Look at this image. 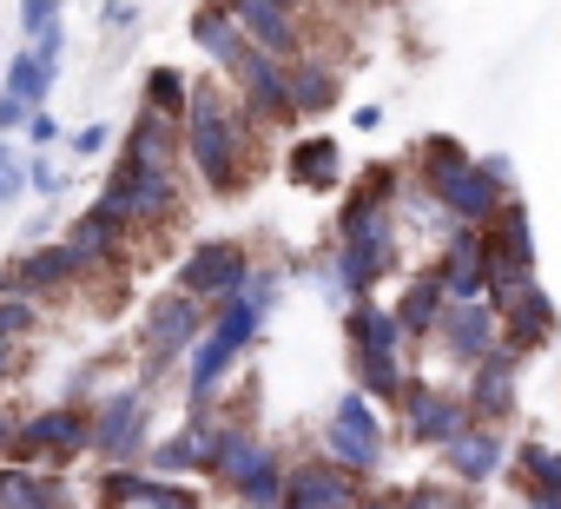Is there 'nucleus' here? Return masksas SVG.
I'll list each match as a JSON object with an SVG mask.
<instances>
[{
  "mask_svg": "<svg viewBox=\"0 0 561 509\" xmlns=\"http://www.w3.org/2000/svg\"><path fill=\"white\" fill-rule=\"evenodd\" d=\"M179 152L192 159V172L218 199H231V192L251 185V120L211 80H192V106L179 120Z\"/></svg>",
  "mask_w": 561,
  "mask_h": 509,
  "instance_id": "obj_1",
  "label": "nucleus"
},
{
  "mask_svg": "<svg viewBox=\"0 0 561 509\" xmlns=\"http://www.w3.org/2000/svg\"><path fill=\"white\" fill-rule=\"evenodd\" d=\"M257 331H264V312L238 292V298H225V305H211V318H205V338L185 351L192 364H185V404H192V417H205V404L225 391V377H231V364L257 344Z\"/></svg>",
  "mask_w": 561,
  "mask_h": 509,
  "instance_id": "obj_2",
  "label": "nucleus"
},
{
  "mask_svg": "<svg viewBox=\"0 0 561 509\" xmlns=\"http://www.w3.org/2000/svg\"><path fill=\"white\" fill-rule=\"evenodd\" d=\"M476 245H482V298L502 312L515 292L535 285V225H528V205L502 199V212L476 231Z\"/></svg>",
  "mask_w": 561,
  "mask_h": 509,
  "instance_id": "obj_3",
  "label": "nucleus"
},
{
  "mask_svg": "<svg viewBox=\"0 0 561 509\" xmlns=\"http://www.w3.org/2000/svg\"><path fill=\"white\" fill-rule=\"evenodd\" d=\"M93 212L119 218L126 231L133 225H172L179 218V179L172 172H126V166H113V179L100 185Z\"/></svg>",
  "mask_w": 561,
  "mask_h": 509,
  "instance_id": "obj_4",
  "label": "nucleus"
},
{
  "mask_svg": "<svg viewBox=\"0 0 561 509\" xmlns=\"http://www.w3.org/2000/svg\"><path fill=\"white\" fill-rule=\"evenodd\" d=\"M324 456L337 463V470H351L357 483L370 476V470H383V423H377V404L370 397H337V410H331V423H324Z\"/></svg>",
  "mask_w": 561,
  "mask_h": 509,
  "instance_id": "obj_5",
  "label": "nucleus"
},
{
  "mask_svg": "<svg viewBox=\"0 0 561 509\" xmlns=\"http://www.w3.org/2000/svg\"><path fill=\"white\" fill-rule=\"evenodd\" d=\"M225 73H231V87H238V113H244V120H257V126H291V120H298V113H291V67H285V60L244 47Z\"/></svg>",
  "mask_w": 561,
  "mask_h": 509,
  "instance_id": "obj_6",
  "label": "nucleus"
},
{
  "mask_svg": "<svg viewBox=\"0 0 561 509\" xmlns=\"http://www.w3.org/2000/svg\"><path fill=\"white\" fill-rule=\"evenodd\" d=\"M244 279H251L244 245H238V238H205V245L185 251V265H179V285H172V292H185V298H198V305L211 312V305L238 298Z\"/></svg>",
  "mask_w": 561,
  "mask_h": 509,
  "instance_id": "obj_7",
  "label": "nucleus"
},
{
  "mask_svg": "<svg viewBox=\"0 0 561 509\" xmlns=\"http://www.w3.org/2000/svg\"><path fill=\"white\" fill-rule=\"evenodd\" d=\"M397 410H403V430H410V443H423V450H443V443H456L476 417H469V404L456 397V391H436L430 377H410L403 384V397H397Z\"/></svg>",
  "mask_w": 561,
  "mask_h": 509,
  "instance_id": "obj_8",
  "label": "nucleus"
},
{
  "mask_svg": "<svg viewBox=\"0 0 561 509\" xmlns=\"http://www.w3.org/2000/svg\"><path fill=\"white\" fill-rule=\"evenodd\" d=\"M87 443H93V410H80V404H47V410L21 417L14 463H34V456H54V463H67V456H80Z\"/></svg>",
  "mask_w": 561,
  "mask_h": 509,
  "instance_id": "obj_9",
  "label": "nucleus"
},
{
  "mask_svg": "<svg viewBox=\"0 0 561 509\" xmlns=\"http://www.w3.org/2000/svg\"><path fill=\"white\" fill-rule=\"evenodd\" d=\"M198 338H205V305H198V298H185V292H159V298L146 305V318H139V344H146V358H152V364L185 358Z\"/></svg>",
  "mask_w": 561,
  "mask_h": 509,
  "instance_id": "obj_10",
  "label": "nucleus"
},
{
  "mask_svg": "<svg viewBox=\"0 0 561 509\" xmlns=\"http://www.w3.org/2000/svg\"><path fill=\"white\" fill-rule=\"evenodd\" d=\"M218 8L231 14V27L244 34V47L271 54V60H305V27L291 8H277V0H218Z\"/></svg>",
  "mask_w": 561,
  "mask_h": 509,
  "instance_id": "obj_11",
  "label": "nucleus"
},
{
  "mask_svg": "<svg viewBox=\"0 0 561 509\" xmlns=\"http://www.w3.org/2000/svg\"><path fill=\"white\" fill-rule=\"evenodd\" d=\"M87 450H100L106 456V470H126L133 456H146V391H113L100 410H93V443Z\"/></svg>",
  "mask_w": 561,
  "mask_h": 509,
  "instance_id": "obj_12",
  "label": "nucleus"
},
{
  "mask_svg": "<svg viewBox=\"0 0 561 509\" xmlns=\"http://www.w3.org/2000/svg\"><path fill=\"white\" fill-rule=\"evenodd\" d=\"M277 450L251 430V423H211L205 430V450H198V476H211V483H225V489H238L251 470H264Z\"/></svg>",
  "mask_w": 561,
  "mask_h": 509,
  "instance_id": "obj_13",
  "label": "nucleus"
},
{
  "mask_svg": "<svg viewBox=\"0 0 561 509\" xmlns=\"http://www.w3.org/2000/svg\"><path fill=\"white\" fill-rule=\"evenodd\" d=\"M462 404H469V417H476V423H489V430H495L502 417H515V404H522V358L495 344V351L469 371Z\"/></svg>",
  "mask_w": 561,
  "mask_h": 509,
  "instance_id": "obj_14",
  "label": "nucleus"
},
{
  "mask_svg": "<svg viewBox=\"0 0 561 509\" xmlns=\"http://www.w3.org/2000/svg\"><path fill=\"white\" fill-rule=\"evenodd\" d=\"M357 502H364L357 476L337 470L331 456H311V463L285 470V502H277V509H357Z\"/></svg>",
  "mask_w": 561,
  "mask_h": 509,
  "instance_id": "obj_15",
  "label": "nucleus"
},
{
  "mask_svg": "<svg viewBox=\"0 0 561 509\" xmlns=\"http://www.w3.org/2000/svg\"><path fill=\"white\" fill-rule=\"evenodd\" d=\"M436 344L456 358V364H482L495 344H502V312L489 305V298H476V305H449L443 312V325H436Z\"/></svg>",
  "mask_w": 561,
  "mask_h": 509,
  "instance_id": "obj_16",
  "label": "nucleus"
},
{
  "mask_svg": "<svg viewBox=\"0 0 561 509\" xmlns=\"http://www.w3.org/2000/svg\"><path fill=\"white\" fill-rule=\"evenodd\" d=\"M430 199L443 205V218H449V225H462V231H482V225L502 212V199H515V192H502V185H495V179H489V172L469 159V166H462L449 185H436Z\"/></svg>",
  "mask_w": 561,
  "mask_h": 509,
  "instance_id": "obj_17",
  "label": "nucleus"
},
{
  "mask_svg": "<svg viewBox=\"0 0 561 509\" xmlns=\"http://www.w3.org/2000/svg\"><path fill=\"white\" fill-rule=\"evenodd\" d=\"M554 331H561V318H554V298H548L541 285H528V292H515V298L502 305V351L528 358V351L554 344Z\"/></svg>",
  "mask_w": 561,
  "mask_h": 509,
  "instance_id": "obj_18",
  "label": "nucleus"
},
{
  "mask_svg": "<svg viewBox=\"0 0 561 509\" xmlns=\"http://www.w3.org/2000/svg\"><path fill=\"white\" fill-rule=\"evenodd\" d=\"M430 279L443 285L449 305H476V298H482V245H476V231L449 225V238H443V251H436Z\"/></svg>",
  "mask_w": 561,
  "mask_h": 509,
  "instance_id": "obj_19",
  "label": "nucleus"
},
{
  "mask_svg": "<svg viewBox=\"0 0 561 509\" xmlns=\"http://www.w3.org/2000/svg\"><path fill=\"white\" fill-rule=\"evenodd\" d=\"M443 463H449V476H456L462 489H482L489 476H502V463H508V443H502V430H489V423H469L456 443H443Z\"/></svg>",
  "mask_w": 561,
  "mask_h": 509,
  "instance_id": "obj_20",
  "label": "nucleus"
},
{
  "mask_svg": "<svg viewBox=\"0 0 561 509\" xmlns=\"http://www.w3.org/2000/svg\"><path fill=\"white\" fill-rule=\"evenodd\" d=\"M344 331H351V358H403V325H397V312L390 305H377V298H364V305H351V318H344Z\"/></svg>",
  "mask_w": 561,
  "mask_h": 509,
  "instance_id": "obj_21",
  "label": "nucleus"
},
{
  "mask_svg": "<svg viewBox=\"0 0 561 509\" xmlns=\"http://www.w3.org/2000/svg\"><path fill=\"white\" fill-rule=\"evenodd\" d=\"M172 159H179V133H172L165 120L139 113V120L126 126V139H119V166H126V172H172Z\"/></svg>",
  "mask_w": 561,
  "mask_h": 509,
  "instance_id": "obj_22",
  "label": "nucleus"
},
{
  "mask_svg": "<svg viewBox=\"0 0 561 509\" xmlns=\"http://www.w3.org/2000/svg\"><path fill=\"white\" fill-rule=\"evenodd\" d=\"M0 509H67V483L34 463H0Z\"/></svg>",
  "mask_w": 561,
  "mask_h": 509,
  "instance_id": "obj_23",
  "label": "nucleus"
},
{
  "mask_svg": "<svg viewBox=\"0 0 561 509\" xmlns=\"http://www.w3.org/2000/svg\"><path fill=\"white\" fill-rule=\"evenodd\" d=\"M291 179H298L305 192H331V185L344 179V146H337L331 133L298 139V146H291Z\"/></svg>",
  "mask_w": 561,
  "mask_h": 509,
  "instance_id": "obj_24",
  "label": "nucleus"
},
{
  "mask_svg": "<svg viewBox=\"0 0 561 509\" xmlns=\"http://www.w3.org/2000/svg\"><path fill=\"white\" fill-rule=\"evenodd\" d=\"M390 312H397V325H403V338H430V331L443 325V312H449V298H443V285H436L430 272H416V279H403V298H397Z\"/></svg>",
  "mask_w": 561,
  "mask_h": 509,
  "instance_id": "obj_25",
  "label": "nucleus"
},
{
  "mask_svg": "<svg viewBox=\"0 0 561 509\" xmlns=\"http://www.w3.org/2000/svg\"><path fill=\"white\" fill-rule=\"evenodd\" d=\"M205 430H211V417H185L172 437H159V443L146 450V456H152V470H159V476H172V483H179V476H198V450H205Z\"/></svg>",
  "mask_w": 561,
  "mask_h": 509,
  "instance_id": "obj_26",
  "label": "nucleus"
},
{
  "mask_svg": "<svg viewBox=\"0 0 561 509\" xmlns=\"http://www.w3.org/2000/svg\"><path fill=\"white\" fill-rule=\"evenodd\" d=\"M192 47H198L211 67H231V60L244 54V34L231 27V14L218 8V0H205V8L192 14Z\"/></svg>",
  "mask_w": 561,
  "mask_h": 509,
  "instance_id": "obj_27",
  "label": "nucleus"
},
{
  "mask_svg": "<svg viewBox=\"0 0 561 509\" xmlns=\"http://www.w3.org/2000/svg\"><path fill=\"white\" fill-rule=\"evenodd\" d=\"M119 238H126V225H119V218H106V212H87V218L73 225L67 251H73V265H80V272H93V265H113Z\"/></svg>",
  "mask_w": 561,
  "mask_h": 509,
  "instance_id": "obj_28",
  "label": "nucleus"
},
{
  "mask_svg": "<svg viewBox=\"0 0 561 509\" xmlns=\"http://www.w3.org/2000/svg\"><path fill=\"white\" fill-rule=\"evenodd\" d=\"M337 106V73L324 60H291V113L298 120H318Z\"/></svg>",
  "mask_w": 561,
  "mask_h": 509,
  "instance_id": "obj_29",
  "label": "nucleus"
},
{
  "mask_svg": "<svg viewBox=\"0 0 561 509\" xmlns=\"http://www.w3.org/2000/svg\"><path fill=\"white\" fill-rule=\"evenodd\" d=\"M476 152L456 139V133H430L423 146H416V179H423V192H436V185H449L462 166H469Z\"/></svg>",
  "mask_w": 561,
  "mask_h": 509,
  "instance_id": "obj_30",
  "label": "nucleus"
},
{
  "mask_svg": "<svg viewBox=\"0 0 561 509\" xmlns=\"http://www.w3.org/2000/svg\"><path fill=\"white\" fill-rule=\"evenodd\" d=\"M185 106H192V80H185L179 67H152V73H146V106H139V113H152V120L179 126V120H185Z\"/></svg>",
  "mask_w": 561,
  "mask_h": 509,
  "instance_id": "obj_31",
  "label": "nucleus"
},
{
  "mask_svg": "<svg viewBox=\"0 0 561 509\" xmlns=\"http://www.w3.org/2000/svg\"><path fill=\"white\" fill-rule=\"evenodd\" d=\"M508 463H515V483H522V496H535V489H561V450H548V443H515L508 450Z\"/></svg>",
  "mask_w": 561,
  "mask_h": 509,
  "instance_id": "obj_32",
  "label": "nucleus"
},
{
  "mask_svg": "<svg viewBox=\"0 0 561 509\" xmlns=\"http://www.w3.org/2000/svg\"><path fill=\"white\" fill-rule=\"evenodd\" d=\"M47 93H54V73L34 60V47H27V54H8V100H21V106H47Z\"/></svg>",
  "mask_w": 561,
  "mask_h": 509,
  "instance_id": "obj_33",
  "label": "nucleus"
},
{
  "mask_svg": "<svg viewBox=\"0 0 561 509\" xmlns=\"http://www.w3.org/2000/svg\"><path fill=\"white\" fill-rule=\"evenodd\" d=\"M231 496H238V509H277V502H285V463L271 456V463H264V470H251Z\"/></svg>",
  "mask_w": 561,
  "mask_h": 509,
  "instance_id": "obj_34",
  "label": "nucleus"
},
{
  "mask_svg": "<svg viewBox=\"0 0 561 509\" xmlns=\"http://www.w3.org/2000/svg\"><path fill=\"white\" fill-rule=\"evenodd\" d=\"M139 496H146V476H139L133 463L100 476V502H106V509H139Z\"/></svg>",
  "mask_w": 561,
  "mask_h": 509,
  "instance_id": "obj_35",
  "label": "nucleus"
},
{
  "mask_svg": "<svg viewBox=\"0 0 561 509\" xmlns=\"http://www.w3.org/2000/svg\"><path fill=\"white\" fill-rule=\"evenodd\" d=\"M21 192H27V152L14 139H0V212H8Z\"/></svg>",
  "mask_w": 561,
  "mask_h": 509,
  "instance_id": "obj_36",
  "label": "nucleus"
},
{
  "mask_svg": "<svg viewBox=\"0 0 561 509\" xmlns=\"http://www.w3.org/2000/svg\"><path fill=\"white\" fill-rule=\"evenodd\" d=\"M34 325H41V312H34L27 298H8V292H0V344H21Z\"/></svg>",
  "mask_w": 561,
  "mask_h": 509,
  "instance_id": "obj_37",
  "label": "nucleus"
},
{
  "mask_svg": "<svg viewBox=\"0 0 561 509\" xmlns=\"http://www.w3.org/2000/svg\"><path fill=\"white\" fill-rule=\"evenodd\" d=\"M139 509H198V496H192L185 483H172V476H146Z\"/></svg>",
  "mask_w": 561,
  "mask_h": 509,
  "instance_id": "obj_38",
  "label": "nucleus"
},
{
  "mask_svg": "<svg viewBox=\"0 0 561 509\" xmlns=\"http://www.w3.org/2000/svg\"><path fill=\"white\" fill-rule=\"evenodd\" d=\"M27 185H34L41 199H60V192H67V166H54L47 152H27Z\"/></svg>",
  "mask_w": 561,
  "mask_h": 509,
  "instance_id": "obj_39",
  "label": "nucleus"
},
{
  "mask_svg": "<svg viewBox=\"0 0 561 509\" xmlns=\"http://www.w3.org/2000/svg\"><path fill=\"white\" fill-rule=\"evenodd\" d=\"M34 60H41V67L60 80V60H67V21H60V27H47V34L34 41Z\"/></svg>",
  "mask_w": 561,
  "mask_h": 509,
  "instance_id": "obj_40",
  "label": "nucleus"
},
{
  "mask_svg": "<svg viewBox=\"0 0 561 509\" xmlns=\"http://www.w3.org/2000/svg\"><path fill=\"white\" fill-rule=\"evenodd\" d=\"M21 27L41 41L47 27H60V0H21Z\"/></svg>",
  "mask_w": 561,
  "mask_h": 509,
  "instance_id": "obj_41",
  "label": "nucleus"
},
{
  "mask_svg": "<svg viewBox=\"0 0 561 509\" xmlns=\"http://www.w3.org/2000/svg\"><path fill=\"white\" fill-rule=\"evenodd\" d=\"M244 298H251L257 312H271V305H277V272H264V265H251V279H244Z\"/></svg>",
  "mask_w": 561,
  "mask_h": 509,
  "instance_id": "obj_42",
  "label": "nucleus"
},
{
  "mask_svg": "<svg viewBox=\"0 0 561 509\" xmlns=\"http://www.w3.org/2000/svg\"><path fill=\"white\" fill-rule=\"evenodd\" d=\"M100 27H106V34H133V27H139V8H133V0H106V8H100Z\"/></svg>",
  "mask_w": 561,
  "mask_h": 509,
  "instance_id": "obj_43",
  "label": "nucleus"
},
{
  "mask_svg": "<svg viewBox=\"0 0 561 509\" xmlns=\"http://www.w3.org/2000/svg\"><path fill=\"white\" fill-rule=\"evenodd\" d=\"M21 133H27V146H34V152H47V146L60 139V126H54V113H41V106L27 113V126H21Z\"/></svg>",
  "mask_w": 561,
  "mask_h": 509,
  "instance_id": "obj_44",
  "label": "nucleus"
},
{
  "mask_svg": "<svg viewBox=\"0 0 561 509\" xmlns=\"http://www.w3.org/2000/svg\"><path fill=\"white\" fill-rule=\"evenodd\" d=\"M27 113H34V106H21V100H8V93H0V139H21Z\"/></svg>",
  "mask_w": 561,
  "mask_h": 509,
  "instance_id": "obj_45",
  "label": "nucleus"
},
{
  "mask_svg": "<svg viewBox=\"0 0 561 509\" xmlns=\"http://www.w3.org/2000/svg\"><path fill=\"white\" fill-rule=\"evenodd\" d=\"M476 166H482L502 192H515V166H508V152H476Z\"/></svg>",
  "mask_w": 561,
  "mask_h": 509,
  "instance_id": "obj_46",
  "label": "nucleus"
},
{
  "mask_svg": "<svg viewBox=\"0 0 561 509\" xmlns=\"http://www.w3.org/2000/svg\"><path fill=\"white\" fill-rule=\"evenodd\" d=\"M73 152H106V126H80L73 133Z\"/></svg>",
  "mask_w": 561,
  "mask_h": 509,
  "instance_id": "obj_47",
  "label": "nucleus"
},
{
  "mask_svg": "<svg viewBox=\"0 0 561 509\" xmlns=\"http://www.w3.org/2000/svg\"><path fill=\"white\" fill-rule=\"evenodd\" d=\"M14 437H21V417H14V410H0V450H14Z\"/></svg>",
  "mask_w": 561,
  "mask_h": 509,
  "instance_id": "obj_48",
  "label": "nucleus"
},
{
  "mask_svg": "<svg viewBox=\"0 0 561 509\" xmlns=\"http://www.w3.org/2000/svg\"><path fill=\"white\" fill-rule=\"evenodd\" d=\"M528 509H561V489H535V496H528Z\"/></svg>",
  "mask_w": 561,
  "mask_h": 509,
  "instance_id": "obj_49",
  "label": "nucleus"
},
{
  "mask_svg": "<svg viewBox=\"0 0 561 509\" xmlns=\"http://www.w3.org/2000/svg\"><path fill=\"white\" fill-rule=\"evenodd\" d=\"M357 509H397V496H377V502H357Z\"/></svg>",
  "mask_w": 561,
  "mask_h": 509,
  "instance_id": "obj_50",
  "label": "nucleus"
},
{
  "mask_svg": "<svg viewBox=\"0 0 561 509\" xmlns=\"http://www.w3.org/2000/svg\"><path fill=\"white\" fill-rule=\"evenodd\" d=\"M277 8H291V14H298V0H277Z\"/></svg>",
  "mask_w": 561,
  "mask_h": 509,
  "instance_id": "obj_51",
  "label": "nucleus"
}]
</instances>
